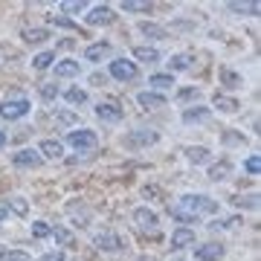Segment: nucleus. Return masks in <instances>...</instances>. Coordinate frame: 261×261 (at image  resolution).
<instances>
[{
    "instance_id": "24",
    "label": "nucleus",
    "mask_w": 261,
    "mask_h": 261,
    "mask_svg": "<svg viewBox=\"0 0 261 261\" xmlns=\"http://www.w3.org/2000/svg\"><path fill=\"white\" fill-rule=\"evenodd\" d=\"M133 58L145 61V64H157L160 61V52L154 47H133Z\"/></svg>"
},
{
    "instance_id": "12",
    "label": "nucleus",
    "mask_w": 261,
    "mask_h": 261,
    "mask_svg": "<svg viewBox=\"0 0 261 261\" xmlns=\"http://www.w3.org/2000/svg\"><path fill=\"white\" fill-rule=\"evenodd\" d=\"M195 241H197V235H195L192 227H177L171 232V247H174V250H186V247H192Z\"/></svg>"
},
{
    "instance_id": "37",
    "label": "nucleus",
    "mask_w": 261,
    "mask_h": 261,
    "mask_svg": "<svg viewBox=\"0 0 261 261\" xmlns=\"http://www.w3.org/2000/svg\"><path fill=\"white\" fill-rule=\"evenodd\" d=\"M0 261H29V253H24V250H3Z\"/></svg>"
},
{
    "instance_id": "14",
    "label": "nucleus",
    "mask_w": 261,
    "mask_h": 261,
    "mask_svg": "<svg viewBox=\"0 0 261 261\" xmlns=\"http://www.w3.org/2000/svg\"><path fill=\"white\" fill-rule=\"evenodd\" d=\"M38 151H44V154H41L44 160H61V157H64V142H61V139H44V142L38 145Z\"/></svg>"
},
{
    "instance_id": "21",
    "label": "nucleus",
    "mask_w": 261,
    "mask_h": 261,
    "mask_svg": "<svg viewBox=\"0 0 261 261\" xmlns=\"http://www.w3.org/2000/svg\"><path fill=\"white\" fill-rule=\"evenodd\" d=\"M24 41L26 44H44V41H50V29L47 26H26L24 29Z\"/></svg>"
},
{
    "instance_id": "41",
    "label": "nucleus",
    "mask_w": 261,
    "mask_h": 261,
    "mask_svg": "<svg viewBox=\"0 0 261 261\" xmlns=\"http://www.w3.org/2000/svg\"><path fill=\"white\" fill-rule=\"evenodd\" d=\"M61 9L70 12V15H78V12H84V9H87V3H84V0H81V3H78V0H73V3H61Z\"/></svg>"
},
{
    "instance_id": "19",
    "label": "nucleus",
    "mask_w": 261,
    "mask_h": 261,
    "mask_svg": "<svg viewBox=\"0 0 261 261\" xmlns=\"http://www.w3.org/2000/svg\"><path fill=\"white\" fill-rule=\"evenodd\" d=\"M186 160L195 163V165H203V163L212 160V151H209L206 145H189V148H186Z\"/></svg>"
},
{
    "instance_id": "1",
    "label": "nucleus",
    "mask_w": 261,
    "mask_h": 261,
    "mask_svg": "<svg viewBox=\"0 0 261 261\" xmlns=\"http://www.w3.org/2000/svg\"><path fill=\"white\" fill-rule=\"evenodd\" d=\"M157 142H160V133L151 128H130L125 133V139H122V145L130 148V151H142V148H151Z\"/></svg>"
},
{
    "instance_id": "15",
    "label": "nucleus",
    "mask_w": 261,
    "mask_h": 261,
    "mask_svg": "<svg viewBox=\"0 0 261 261\" xmlns=\"http://www.w3.org/2000/svg\"><path fill=\"white\" fill-rule=\"evenodd\" d=\"M195 256H197V261H218L221 256H224V244H200L195 250Z\"/></svg>"
},
{
    "instance_id": "23",
    "label": "nucleus",
    "mask_w": 261,
    "mask_h": 261,
    "mask_svg": "<svg viewBox=\"0 0 261 261\" xmlns=\"http://www.w3.org/2000/svg\"><path fill=\"white\" fill-rule=\"evenodd\" d=\"M174 99H177V104H189V102H200V87H177V93H174Z\"/></svg>"
},
{
    "instance_id": "11",
    "label": "nucleus",
    "mask_w": 261,
    "mask_h": 261,
    "mask_svg": "<svg viewBox=\"0 0 261 261\" xmlns=\"http://www.w3.org/2000/svg\"><path fill=\"white\" fill-rule=\"evenodd\" d=\"M52 73H55L58 78H76V76H81V64H78L76 58H58V61L52 64Z\"/></svg>"
},
{
    "instance_id": "35",
    "label": "nucleus",
    "mask_w": 261,
    "mask_h": 261,
    "mask_svg": "<svg viewBox=\"0 0 261 261\" xmlns=\"http://www.w3.org/2000/svg\"><path fill=\"white\" fill-rule=\"evenodd\" d=\"M122 9H125V12H136V15H148L154 6H151V3H139V0H125Z\"/></svg>"
},
{
    "instance_id": "5",
    "label": "nucleus",
    "mask_w": 261,
    "mask_h": 261,
    "mask_svg": "<svg viewBox=\"0 0 261 261\" xmlns=\"http://www.w3.org/2000/svg\"><path fill=\"white\" fill-rule=\"evenodd\" d=\"M29 110H32V102H29V99H9V102H3V104H0V116H3V119H9V122L24 119Z\"/></svg>"
},
{
    "instance_id": "22",
    "label": "nucleus",
    "mask_w": 261,
    "mask_h": 261,
    "mask_svg": "<svg viewBox=\"0 0 261 261\" xmlns=\"http://www.w3.org/2000/svg\"><path fill=\"white\" fill-rule=\"evenodd\" d=\"M229 171H232V163L229 160H221V163H212L209 165V180H215V183H221V180H227Z\"/></svg>"
},
{
    "instance_id": "20",
    "label": "nucleus",
    "mask_w": 261,
    "mask_h": 261,
    "mask_svg": "<svg viewBox=\"0 0 261 261\" xmlns=\"http://www.w3.org/2000/svg\"><path fill=\"white\" fill-rule=\"evenodd\" d=\"M139 32L145 35V38H151V41H163V38H168V29L160 26V24H151V21H142V24H139Z\"/></svg>"
},
{
    "instance_id": "25",
    "label": "nucleus",
    "mask_w": 261,
    "mask_h": 261,
    "mask_svg": "<svg viewBox=\"0 0 261 261\" xmlns=\"http://www.w3.org/2000/svg\"><path fill=\"white\" fill-rule=\"evenodd\" d=\"M148 81H151V90H154V93H160V90H165V87H171V84H174V76H171V73H154Z\"/></svg>"
},
{
    "instance_id": "4",
    "label": "nucleus",
    "mask_w": 261,
    "mask_h": 261,
    "mask_svg": "<svg viewBox=\"0 0 261 261\" xmlns=\"http://www.w3.org/2000/svg\"><path fill=\"white\" fill-rule=\"evenodd\" d=\"M107 73H110L116 81H125V84L136 81V76H139L136 64H133V61H128V58H113V61L107 64Z\"/></svg>"
},
{
    "instance_id": "36",
    "label": "nucleus",
    "mask_w": 261,
    "mask_h": 261,
    "mask_svg": "<svg viewBox=\"0 0 261 261\" xmlns=\"http://www.w3.org/2000/svg\"><path fill=\"white\" fill-rule=\"evenodd\" d=\"M41 99L50 104V102H55L58 99V81H50V84H44L41 87Z\"/></svg>"
},
{
    "instance_id": "39",
    "label": "nucleus",
    "mask_w": 261,
    "mask_h": 261,
    "mask_svg": "<svg viewBox=\"0 0 261 261\" xmlns=\"http://www.w3.org/2000/svg\"><path fill=\"white\" fill-rule=\"evenodd\" d=\"M50 232H52V227H50L47 221H35V224H32V235H35V238H47Z\"/></svg>"
},
{
    "instance_id": "30",
    "label": "nucleus",
    "mask_w": 261,
    "mask_h": 261,
    "mask_svg": "<svg viewBox=\"0 0 261 261\" xmlns=\"http://www.w3.org/2000/svg\"><path fill=\"white\" fill-rule=\"evenodd\" d=\"M215 107L218 110H224V113H235L238 110V99H232V96H215Z\"/></svg>"
},
{
    "instance_id": "33",
    "label": "nucleus",
    "mask_w": 261,
    "mask_h": 261,
    "mask_svg": "<svg viewBox=\"0 0 261 261\" xmlns=\"http://www.w3.org/2000/svg\"><path fill=\"white\" fill-rule=\"evenodd\" d=\"M168 67H171V76H174L177 70H189V67H192V55H186V52H180V55H174V58L168 61Z\"/></svg>"
},
{
    "instance_id": "6",
    "label": "nucleus",
    "mask_w": 261,
    "mask_h": 261,
    "mask_svg": "<svg viewBox=\"0 0 261 261\" xmlns=\"http://www.w3.org/2000/svg\"><path fill=\"white\" fill-rule=\"evenodd\" d=\"M133 221L145 229V232H157L160 229V215L154 209H148V206H136L133 209Z\"/></svg>"
},
{
    "instance_id": "3",
    "label": "nucleus",
    "mask_w": 261,
    "mask_h": 261,
    "mask_svg": "<svg viewBox=\"0 0 261 261\" xmlns=\"http://www.w3.org/2000/svg\"><path fill=\"white\" fill-rule=\"evenodd\" d=\"M67 145L76 148V151H93L99 145V136H96V130H90V128L70 130V133H67Z\"/></svg>"
},
{
    "instance_id": "13",
    "label": "nucleus",
    "mask_w": 261,
    "mask_h": 261,
    "mask_svg": "<svg viewBox=\"0 0 261 261\" xmlns=\"http://www.w3.org/2000/svg\"><path fill=\"white\" fill-rule=\"evenodd\" d=\"M110 52H113V47H110L107 41H96V44H90V47L84 50V58H87L90 64H99V61H104Z\"/></svg>"
},
{
    "instance_id": "9",
    "label": "nucleus",
    "mask_w": 261,
    "mask_h": 261,
    "mask_svg": "<svg viewBox=\"0 0 261 261\" xmlns=\"http://www.w3.org/2000/svg\"><path fill=\"white\" fill-rule=\"evenodd\" d=\"M93 244H96V250L102 253H116V250H122V238L116 235V232H99L96 238H93Z\"/></svg>"
},
{
    "instance_id": "26",
    "label": "nucleus",
    "mask_w": 261,
    "mask_h": 261,
    "mask_svg": "<svg viewBox=\"0 0 261 261\" xmlns=\"http://www.w3.org/2000/svg\"><path fill=\"white\" fill-rule=\"evenodd\" d=\"M64 99L73 104V107H78V104H87V90H81V87H67V90H64Z\"/></svg>"
},
{
    "instance_id": "29",
    "label": "nucleus",
    "mask_w": 261,
    "mask_h": 261,
    "mask_svg": "<svg viewBox=\"0 0 261 261\" xmlns=\"http://www.w3.org/2000/svg\"><path fill=\"white\" fill-rule=\"evenodd\" d=\"M221 145H247V136L244 133H238V130H224L221 133Z\"/></svg>"
},
{
    "instance_id": "42",
    "label": "nucleus",
    "mask_w": 261,
    "mask_h": 261,
    "mask_svg": "<svg viewBox=\"0 0 261 261\" xmlns=\"http://www.w3.org/2000/svg\"><path fill=\"white\" fill-rule=\"evenodd\" d=\"M38 261H67V259H64V253H61V250H52V253H44Z\"/></svg>"
},
{
    "instance_id": "31",
    "label": "nucleus",
    "mask_w": 261,
    "mask_h": 261,
    "mask_svg": "<svg viewBox=\"0 0 261 261\" xmlns=\"http://www.w3.org/2000/svg\"><path fill=\"white\" fill-rule=\"evenodd\" d=\"M171 218H174V221H180L183 227H192L195 221H200L197 215H192V212H186V209H180V206H174V209H171Z\"/></svg>"
},
{
    "instance_id": "7",
    "label": "nucleus",
    "mask_w": 261,
    "mask_h": 261,
    "mask_svg": "<svg viewBox=\"0 0 261 261\" xmlns=\"http://www.w3.org/2000/svg\"><path fill=\"white\" fill-rule=\"evenodd\" d=\"M41 163H44V157L35 148H21V151L12 154V165L15 168H38Z\"/></svg>"
},
{
    "instance_id": "43",
    "label": "nucleus",
    "mask_w": 261,
    "mask_h": 261,
    "mask_svg": "<svg viewBox=\"0 0 261 261\" xmlns=\"http://www.w3.org/2000/svg\"><path fill=\"white\" fill-rule=\"evenodd\" d=\"M55 26H58V29H76V24H73L70 18H61V15L55 18Z\"/></svg>"
},
{
    "instance_id": "28",
    "label": "nucleus",
    "mask_w": 261,
    "mask_h": 261,
    "mask_svg": "<svg viewBox=\"0 0 261 261\" xmlns=\"http://www.w3.org/2000/svg\"><path fill=\"white\" fill-rule=\"evenodd\" d=\"M229 12H235V15H259V3L253 0V3H227Z\"/></svg>"
},
{
    "instance_id": "44",
    "label": "nucleus",
    "mask_w": 261,
    "mask_h": 261,
    "mask_svg": "<svg viewBox=\"0 0 261 261\" xmlns=\"http://www.w3.org/2000/svg\"><path fill=\"white\" fill-rule=\"evenodd\" d=\"M3 145H6V133L0 130V148H3Z\"/></svg>"
},
{
    "instance_id": "16",
    "label": "nucleus",
    "mask_w": 261,
    "mask_h": 261,
    "mask_svg": "<svg viewBox=\"0 0 261 261\" xmlns=\"http://www.w3.org/2000/svg\"><path fill=\"white\" fill-rule=\"evenodd\" d=\"M136 102H139L145 110H157V107L165 104V96L163 93H154V90H142V93H136Z\"/></svg>"
},
{
    "instance_id": "18",
    "label": "nucleus",
    "mask_w": 261,
    "mask_h": 261,
    "mask_svg": "<svg viewBox=\"0 0 261 261\" xmlns=\"http://www.w3.org/2000/svg\"><path fill=\"white\" fill-rule=\"evenodd\" d=\"M218 78H221V84L229 87V90L244 87V76H241V73H235V70H229V67H221V70H218Z\"/></svg>"
},
{
    "instance_id": "38",
    "label": "nucleus",
    "mask_w": 261,
    "mask_h": 261,
    "mask_svg": "<svg viewBox=\"0 0 261 261\" xmlns=\"http://www.w3.org/2000/svg\"><path fill=\"white\" fill-rule=\"evenodd\" d=\"M55 119H58L61 125H78V113H73V110H58Z\"/></svg>"
},
{
    "instance_id": "17",
    "label": "nucleus",
    "mask_w": 261,
    "mask_h": 261,
    "mask_svg": "<svg viewBox=\"0 0 261 261\" xmlns=\"http://www.w3.org/2000/svg\"><path fill=\"white\" fill-rule=\"evenodd\" d=\"M212 116V110L206 107V104H197V107H186L183 110V122L186 125H195V122H206Z\"/></svg>"
},
{
    "instance_id": "10",
    "label": "nucleus",
    "mask_w": 261,
    "mask_h": 261,
    "mask_svg": "<svg viewBox=\"0 0 261 261\" xmlns=\"http://www.w3.org/2000/svg\"><path fill=\"white\" fill-rule=\"evenodd\" d=\"M96 116L102 122H122V107L116 104V102H99L96 104Z\"/></svg>"
},
{
    "instance_id": "2",
    "label": "nucleus",
    "mask_w": 261,
    "mask_h": 261,
    "mask_svg": "<svg viewBox=\"0 0 261 261\" xmlns=\"http://www.w3.org/2000/svg\"><path fill=\"white\" fill-rule=\"evenodd\" d=\"M180 209H186V212H192V215H215L218 212V200H212V197L206 195H183L180 197Z\"/></svg>"
},
{
    "instance_id": "34",
    "label": "nucleus",
    "mask_w": 261,
    "mask_h": 261,
    "mask_svg": "<svg viewBox=\"0 0 261 261\" xmlns=\"http://www.w3.org/2000/svg\"><path fill=\"white\" fill-rule=\"evenodd\" d=\"M55 64V52H38L32 58V67L35 70H47V67Z\"/></svg>"
},
{
    "instance_id": "8",
    "label": "nucleus",
    "mask_w": 261,
    "mask_h": 261,
    "mask_svg": "<svg viewBox=\"0 0 261 261\" xmlns=\"http://www.w3.org/2000/svg\"><path fill=\"white\" fill-rule=\"evenodd\" d=\"M113 18H116V12L107 3H99V6H93L87 12V24L90 26H107V24H113Z\"/></svg>"
},
{
    "instance_id": "32",
    "label": "nucleus",
    "mask_w": 261,
    "mask_h": 261,
    "mask_svg": "<svg viewBox=\"0 0 261 261\" xmlns=\"http://www.w3.org/2000/svg\"><path fill=\"white\" fill-rule=\"evenodd\" d=\"M50 235H52L61 247H73V232H70L67 227H52V232H50Z\"/></svg>"
},
{
    "instance_id": "27",
    "label": "nucleus",
    "mask_w": 261,
    "mask_h": 261,
    "mask_svg": "<svg viewBox=\"0 0 261 261\" xmlns=\"http://www.w3.org/2000/svg\"><path fill=\"white\" fill-rule=\"evenodd\" d=\"M6 206H9L15 215H21V218H26V212H29V203H26V197H21V195L9 197V200H6Z\"/></svg>"
},
{
    "instance_id": "40",
    "label": "nucleus",
    "mask_w": 261,
    "mask_h": 261,
    "mask_svg": "<svg viewBox=\"0 0 261 261\" xmlns=\"http://www.w3.org/2000/svg\"><path fill=\"white\" fill-rule=\"evenodd\" d=\"M244 168H247V174H250V177H256V174H259V168H261L259 157H256V154H253V157H247V160H244Z\"/></svg>"
}]
</instances>
